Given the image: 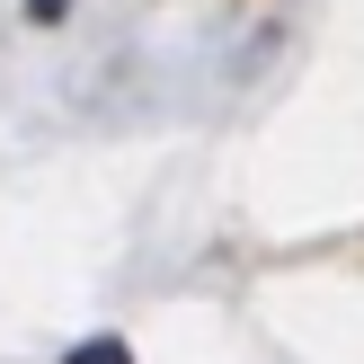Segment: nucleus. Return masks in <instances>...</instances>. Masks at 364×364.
Wrapping results in <instances>:
<instances>
[{"mask_svg":"<svg viewBox=\"0 0 364 364\" xmlns=\"http://www.w3.org/2000/svg\"><path fill=\"white\" fill-rule=\"evenodd\" d=\"M63 364H134V347H124V338H80Z\"/></svg>","mask_w":364,"mask_h":364,"instance_id":"1","label":"nucleus"},{"mask_svg":"<svg viewBox=\"0 0 364 364\" xmlns=\"http://www.w3.org/2000/svg\"><path fill=\"white\" fill-rule=\"evenodd\" d=\"M63 9H71V0H36V18H63Z\"/></svg>","mask_w":364,"mask_h":364,"instance_id":"2","label":"nucleus"}]
</instances>
